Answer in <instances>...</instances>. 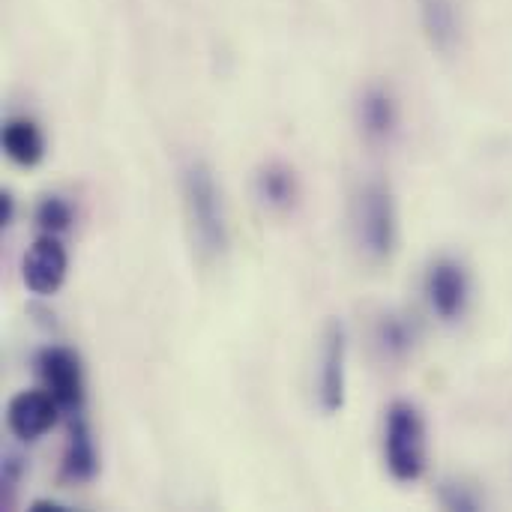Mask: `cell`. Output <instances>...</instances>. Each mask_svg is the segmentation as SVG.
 Listing matches in <instances>:
<instances>
[{
  "instance_id": "cell-12",
  "label": "cell",
  "mask_w": 512,
  "mask_h": 512,
  "mask_svg": "<svg viewBox=\"0 0 512 512\" xmlns=\"http://www.w3.org/2000/svg\"><path fill=\"white\" fill-rule=\"evenodd\" d=\"M3 153L21 168H36L45 159V135L39 123L30 117H9L3 123Z\"/></svg>"
},
{
  "instance_id": "cell-18",
  "label": "cell",
  "mask_w": 512,
  "mask_h": 512,
  "mask_svg": "<svg viewBox=\"0 0 512 512\" xmlns=\"http://www.w3.org/2000/svg\"><path fill=\"white\" fill-rule=\"evenodd\" d=\"M12 219H15V198H12V192H3V201H0V225L9 228Z\"/></svg>"
},
{
  "instance_id": "cell-5",
  "label": "cell",
  "mask_w": 512,
  "mask_h": 512,
  "mask_svg": "<svg viewBox=\"0 0 512 512\" xmlns=\"http://www.w3.org/2000/svg\"><path fill=\"white\" fill-rule=\"evenodd\" d=\"M69 273V252L57 234H42L30 243L21 261V279L27 291L39 297H51L63 288Z\"/></svg>"
},
{
  "instance_id": "cell-10",
  "label": "cell",
  "mask_w": 512,
  "mask_h": 512,
  "mask_svg": "<svg viewBox=\"0 0 512 512\" xmlns=\"http://www.w3.org/2000/svg\"><path fill=\"white\" fill-rule=\"evenodd\" d=\"M255 198L264 210L285 216L300 204V177L288 162H267L255 174Z\"/></svg>"
},
{
  "instance_id": "cell-4",
  "label": "cell",
  "mask_w": 512,
  "mask_h": 512,
  "mask_svg": "<svg viewBox=\"0 0 512 512\" xmlns=\"http://www.w3.org/2000/svg\"><path fill=\"white\" fill-rule=\"evenodd\" d=\"M315 396L327 417L342 414L348 399V330L342 321H330L324 330Z\"/></svg>"
},
{
  "instance_id": "cell-3",
  "label": "cell",
  "mask_w": 512,
  "mask_h": 512,
  "mask_svg": "<svg viewBox=\"0 0 512 512\" xmlns=\"http://www.w3.org/2000/svg\"><path fill=\"white\" fill-rule=\"evenodd\" d=\"M384 465L396 483H417L429 465L426 420L414 402H393L384 414Z\"/></svg>"
},
{
  "instance_id": "cell-9",
  "label": "cell",
  "mask_w": 512,
  "mask_h": 512,
  "mask_svg": "<svg viewBox=\"0 0 512 512\" xmlns=\"http://www.w3.org/2000/svg\"><path fill=\"white\" fill-rule=\"evenodd\" d=\"M60 411L63 408L54 402V396L48 390H24V393L12 396L6 405V426L18 441L33 444L54 429Z\"/></svg>"
},
{
  "instance_id": "cell-7",
  "label": "cell",
  "mask_w": 512,
  "mask_h": 512,
  "mask_svg": "<svg viewBox=\"0 0 512 512\" xmlns=\"http://www.w3.org/2000/svg\"><path fill=\"white\" fill-rule=\"evenodd\" d=\"M354 117H357L360 138L369 147H384L393 141L399 129V102L387 84L375 81V84H366L363 93L357 96Z\"/></svg>"
},
{
  "instance_id": "cell-15",
  "label": "cell",
  "mask_w": 512,
  "mask_h": 512,
  "mask_svg": "<svg viewBox=\"0 0 512 512\" xmlns=\"http://www.w3.org/2000/svg\"><path fill=\"white\" fill-rule=\"evenodd\" d=\"M33 219H36V225H39L42 234H57V237H60L63 231L72 228V207H69V201L60 198V195H45V198L36 204Z\"/></svg>"
},
{
  "instance_id": "cell-8",
  "label": "cell",
  "mask_w": 512,
  "mask_h": 512,
  "mask_svg": "<svg viewBox=\"0 0 512 512\" xmlns=\"http://www.w3.org/2000/svg\"><path fill=\"white\" fill-rule=\"evenodd\" d=\"M426 297L441 321H459L471 300V282L459 261L438 258L426 273Z\"/></svg>"
},
{
  "instance_id": "cell-19",
  "label": "cell",
  "mask_w": 512,
  "mask_h": 512,
  "mask_svg": "<svg viewBox=\"0 0 512 512\" xmlns=\"http://www.w3.org/2000/svg\"><path fill=\"white\" fill-rule=\"evenodd\" d=\"M30 510H66L63 504H57V501H33L30 504Z\"/></svg>"
},
{
  "instance_id": "cell-13",
  "label": "cell",
  "mask_w": 512,
  "mask_h": 512,
  "mask_svg": "<svg viewBox=\"0 0 512 512\" xmlns=\"http://www.w3.org/2000/svg\"><path fill=\"white\" fill-rule=\"evenodd\" d=\"M99 471V453H96V441L90 426L75 414L72 426H69V441H66V453H63V474L72 483H90Z\"/></svg>"
},
{
  "instance_id": "cell-1",
  "label": "cell",
  "mask_w": 512,
  "mask_h": 512,
  "mask_svg": "<svg viewBox=\"0 0 512 512\" xmlns=\"http://www.w3.org/2000/svg\"><path fill=\"white\" fill-rule=\"evenodd\" d=\"M180 195L186 228L204 261H219L231 246V222L222 183L204 159H189L180 171Z\"/></svg>"
},
{
  "instance_id": "cell-11",
  "label": "cell",
  "mask_w": 512,
  "mask_h": 512,
  "mask_svg": "<svg viewBox=\"0 0 512 512\" xmlns=\"http://www.w3.org/2000/svg\"><path fill=\"white\" fill-rule=\"evenodd\" d=\"M420 21L435 51H456L462 36V15L456 0H420Z\"/></svg>"
},
{
  "instance_id": "cell-16",
  "label": "cell",
  "mask_w": 512,
  "mask_h": 512,
  "mask_svg": "<svg viewBox=\"0 0 512 512\" xmlns=\"http://www.w3.org/2000/svg\"><path fill=\"white\" fill-rule=\"evenodd\" d=\"M21 477H24V462H21V456L6 453V456H3V507H12V504H15V492H18V486H21Z\"/></svg>"
},
{
  "instance_id": "cell-6",
  "label": "cell",
  "mask_w": 512,
  "mask_h": 512,
  "mask_svg": "<svg viewBox=\"0 0 512 512\" xmlns=\"http://www.w3.org/2000/svg\"><path fill=\"white\" fill-rule=\"evenodd\" d=\"M39 366V378H42V387L54 396V402L69 411V414H78L81 405H84V372H81V360L75 351L69 348H45L36 360Z\"/></svg>"
},
{
  "instance_id": "cell-14",
  "label": "cell",
  "mask_w": 512,
  "mask_h": 512,
  "mask_svg": "<svg viewBox=\"0 0 512 512\" xmlns=\"http://www.w3.org/2000/svg\"><path fill=\"white\" fill-rule=\"evenodd\" d=\"M375 345L381 348L387 360H402L414 348V330L402 315H393V312L381 315L375 327Z\"/></svg>"
},
{
  "instance_id": "cell-2",
  "label": "cell",
  "mask_w": 512,
  "mask_h": 512,
  "mask_svg": "<svg viewBox=\"0 0 512 512\" xmlns=\"http://www.w3.org/2000/svg\"><path fill=\"white\" fill-rule=\"evenodd\" d=\"M351 234L369 264L393 258L399 243V210L384 177H369L357 186L351 201Z\"/></svg>"
},
{
  "instance_id": "cell-17",
  "label": "cell",
  "mask_w": 512,
  "mask_h": 512,
  "mask_svg": "<svg viewBox=\"0 0 512 512\" xmlns=\"http://www.w3.org/2000/svg\"><path fill=\"white\" fill-rule=\"evenodd\" d=\"M441 504L447 510H477V498L465 492L462 486H444L441 489Z\"/></svg>"
}]
</instances>
